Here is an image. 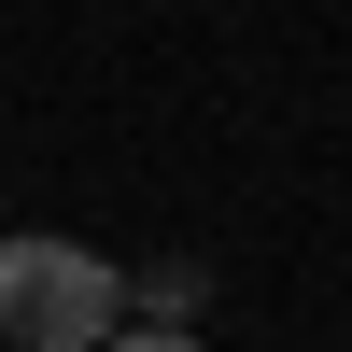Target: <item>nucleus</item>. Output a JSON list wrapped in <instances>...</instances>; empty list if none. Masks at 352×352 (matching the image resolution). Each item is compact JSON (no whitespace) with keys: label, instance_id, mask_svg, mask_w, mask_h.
Masks as SVG:
<instances>
[{"label":"nucleus","instance_id":"2","mask_svg":"<svg viewBox=\"0 0 352 352\" xmlns=\"http://www.w3.org/2000/svg\"><path fill=\"white\" fill-rule=\"evenodd\" d=\"M113 352H197V338H169V324H155V338H113Z\"/></svg>","mask_w":352,"mask_h":352},{"label":"nucleus","instance_id":"1","mask_svg":"<svg viewBox=\"0 0 352 352\" xmlns=\"http://www.w3.org/2000/svg\"><path fill=\"white\" fill-rule=\"evenodd\" d=\"M0 338L14 352H113L127 338V282L85 240H0Z\"/></svg>","mask_w":352,"mask_h":352}]
</instances>
